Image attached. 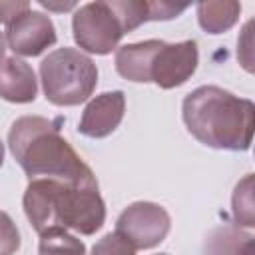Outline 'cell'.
<instances>
[{
    "label": "cell",
    "mask_w": 255,
    "mask_h": 255,
    "mask_svg": "<svg viewBox=\"0 0 255 255\" xmlns=\"http://www.w3.org/2000/svg\"><path fill=\"white\" fill-rule=\"evenodd\" d=\"M44 96L54 106H78L98 86V68L90 56L76 48H58L40 64Z\"/></svg>",
    "instance_id": "obj_4"
},
{
    "label": "cell",
    "mask_w": 255,
    "mask_h": 255,
    "mask_svg": "<svg viewBox=\"0 0 255 255\" xmlns=\"http://www.w3.org/2000/svg\"><path fill=\"white\" fill-rule=\"evenodd\" d=\"M135 251L137 249L126 237H122L118 231L104 235L92 247V255H135Z\"/></svg>",
    "instance_id": "obj_17"
},
{
    "label": "cell",
    "mask_w": 255,
    "mask_h": 255,
    "mask_svg": "<svg viewBox=\"0 0 255 255\" xmlns=\"http://www.w3.org/2000/svg\"><path fill=\"white\" fill-rule=\"evenodd\" d=\"M22 203L38 235L52 229H72L82 235H94L106 221V203L94 187L54 179H30Z\"/></svg>",
    "instance_id": "obj_3"
},
{
    "label": "cell",
    "mask_w": 255,
    "mask_h": 255,
    "mask_svg": "<svg viewBox=\"0 0 255 255\" xmlns=\"http://www.w3.org/2000/svg\"><path fill=\"white\" fill-rule=\"evenodd\" d=\"M76 44L96 56H106L118 48L124 32L120 18L110 2H88L80 6L72 18Z\"/></svg>",
    "instance_id": "obj_5"
},
{
    "label": "cell",
    "mask_w": 255,
    "mask_h": 255,
    "mask_svg": "<svg viewBox=\"0 0 255 255\" xmlns=\"http://www.w3.org/2000/svg\"><path fill=\"white\" fill-rule=\"evenodd\" d=\"M126 112V94L122 90L104 92L96 96L82 112L78 131L86 137H108L118 129Z\"/></svg>",
    "instance_id": "obj_9"
},
{
    "label": "cell",
    "mask_w": 255,
    "mask_h": 255,
    "mask_svg": "<svg viewBox=\"0 0 255 255\" xmlns=\"http://www.w3.org/2000/svg\"><path fill=\"white\" fill-rule=\"evenodd\" d=\"M4 54H6V38L0 32V64L4 62Z\"/></svg>",
    "instance_id": "obj_23"
},
{
    "label": "cell",
    "mask_w": 255,
    "mask_h": 255,
    "mask_svg": "<svg viewBox=\"0 0 255 255\" xmlns=\"http://www.w3.org/2000/svg\"><path fill=\"white\" fill-rule=\"evenodd\" d=\"M149 4V20H171L177 18L187 6L171 4V2H147Z\"/></svg>",
    "instance_id": "obj_19"
},
{
    "label": "cell",
    "mask_w": 255,
    "mask_h": 255,
    "mask_svg": "<svg viewBox=\"0 0 255 255\" xmlns=\"http://www.w3.org/2000/svg\"><path fill=\"white\" fill-rule=\"evenodd\" d=\"M110 4L120 18L126 34L149 20V4L145 0H112Z\"/></svg>",
    "instance_id": "obj_16"
},
{
    "label": "cell",
    "mask_w": 255,
    "mask_h": 255,
    "mask_svg": "<svg viewBox=\"0 0 255 255\" xmlns=\"http://www.w3.org/2000/svg\"><path fill=\"white\" fill-rule=\"evenodd\" d=\"M161 40H145L135 44H126L116 50V70L122 78L135 82V84H147L149 82V66L151 60L159 48Z\"/></svg>",
    "instance_id": "obj_11"
},
{
    "label": "cell",
    "mask_w": 255,
    "mask_h": 255,
    "mask_svg": "<svg viewBox=\"0 0 255 255\" xmlns=\"http://www.w3.org/2000/svg\"><path fill=\"white\" fill-rule=\"evenodd\" d=\"M20 249V231L6 211H0V255H14Z\"/></svg>",
    "instance_id": "obj_18"
},
{
    "label": "cell",
    "mask_w": 255,
    "mask_h": 255,
    "mask_svg": "<svg viewBox=\"0 0 255 255\" xmlns=\"http://www.w3.org/2000/svg\"><path fill=\"white\" fill-rule=\"evenodd\" d=\"M181 118L187 131L213 149L245 151L253 139L255 106L219 86H199L183 98Z\"/></svg>",
    "instance_id": "obj_2"
},
{
    "label": "cell",
    "mask_w": 255,
    "mask_h": 255,
    "mask_svg": "<svg viewBox=\"0 0 255 255\" xmlns=\"http://www.w3.org/2000/svg\"><path fill=\"white\" fill-rule=\"evenodd\" d=\"M40 255H86L84 243L66 229H52L40 235Z\"/></svg>",
    "instance_id": "obj_15"
},
{
    "label": "cell",
    "mask_w": 255,
    "mask_h": 255,
    "mask_svg": "<svg viewBox=\"0 0 255 255\" xmlns=\"http://www.w3.org/2000/svg\"><path fill=\"white\" fill-rule=\"evenodd\" d=\"M8 145L30 179H54L98 189L94 171L60 133L58 122L42 116H22L8 131Z\"/></svg>",
    "instance_id": "obj_1"
},
{
    "label": "cell",
    "mask_w": 255,
    "mask_h": 255,
    "mask_svg": "<svg viewBox=\"0 0 255 255\" xmlns=\"http://www.w3.org/2000/svg\"><path fill=\"white\" fill-rule=\"evenodd\" d=\"M40 6H44V8H48V10H58V12H64V10H72L76 4L74 2H66V4H56V2H40Z\"/></svg>",
    "instance_id": "obj_22"
},
{
    "label": "cell",
    "mask_w": 255,
    "mask_h": 255,
    "mask_svg": "<svg viewBox=\"0 0 255 255\" xmlns=\"http://www.w3.org/2000/svg\"><path fill=\"white\" fill-rule=\"evenodd\" d=\"M38 96V80L22 58H4L0 64V98L12 104H30Z\"/></svg>",
    "instance_id": "obj_10"
},
{
    "label": "cell",
    "mask_w": 255,
    "mask_h": 255,
    "mask_svg": "<svg viewBox=\"0 0 255 255\" xmlns=\"http://www.w3.org/2000/svg\"><path fill=\"white\" fill-rule=\"evenodd\" d=\"M56 42V26L50 16L26 10L6 26V44L18 56H40Z\"/></svg>",
    "instance_id": "obj_8"
},
{
    "label": "cell",
    "mask_w": 255,
    "mask_h": 255,
    "mask_svg": "<svg viewBox=\"0 0 255 255\" xmlns=\"http://www.w3.org/2000/svg\"><path fill=\"white\" fill-rule=\"evenodd\" d=\"M169 229L171 217L167 209L153 201H135L128 205L116 221V231L135 249H151L159 245Z\"/></svg>",
    "instance_id": "obj_6"
},
{
    "label": "cell",
    "mask_w": 255,
    "mask_h": 255,
    "mask_svg": "<svg viewBox=\"0 0 255 255\" xmlns=\"http://www.w3.org/2000/svg\"><path fill=\"white\" fill-rule=\"evenodd\" d=\"M251 26L253 22H247L243 28V36L237 40V58L241 60L243 68L247 72L253 70V56H251Z\"/></svg>",
    "instance_id": "obj_20"
},
{
    "label": "cell",
    "mask_w": 255,
    "mask_h": 255,
    "mask_svg": "<svg viewBox=\"0 0 255 255\" xmlns=\"http://www.w3.org/2000/svg\"><path fill=\"white\" fill-rule=\"evenodd\" d=\"M26 10H30V2L26 0H0V22L8 26Z\"/></svg>",
    "instance_id": "obj_21"
},
{
    "label": "cell",
    "mask_w": 255,
    "mask_h": 255,
    "mask_svg": "<svg viewBox=\"0 0 255 255\" xmlns=\"http://www.w3.org/2000/svg\"><path fill=\"white\" fill-rule=\"evenodd\" d=\"M231 211L237 227H253L255 225V201H253V173H247L233 191Z\"/></svg>",
    "instance_id": "obj_14"
},
{
    "label": "cell",
    "mask_w": 255,
    "mask_h": 255,
    "mask_svg": "<svg viewBox=\"0 0 255 255\" xmlns=\"http://www.w3.org/2000/svg\"><path fill=\"white\" fill-rule=\"evenodd\" d=\"M197 62L199 52L195 40H183L175 44H167L161 40L149 66V82H153L161 90L177 88L193 76V72L197 70Z\"/></svg>",
    "instance_id": "obj_7"
},
{
    "label": "cell",
    "mask_w": 255,
    "mask_h": 255,
    "mask_svg": "<svg viewBox=\"0 0 255 255\" xmlns=\"http://www.w3.org/2000/svg\"><path fill=\"white\" fill-rule=\"evenodd\" d=\"M205 255H253V235L237 225L217 227L205 241Z\"/></svg>",
    "instance_id": "obj_13"
},
{
    "label": "cell",
    "mask_w": 255,
    "mask_h": 255,
    "mask_svg": "<svg viewBox=\"0 0 255 255\" xmlns=\"http://www.w3.org/2000/svg\"><path fill=\"white\" fill-rule=\"evenodd\" d=\"M2 163H4V143L0 139V167H2Z\"/></svg>",
    "instance_id": "obj_24"
},
{
    "label": "cell",
    "mask_w": 255,
    "mask_h": 255,
    "mask_svg": "<svg viewBox=\"0 0 255 255\" xmlns=\"http://www.w3.org/2000/svg\"><path fill=\"white\" fill-rule=\"evenodd\" d=\"M241 4L235 0H213L197 4V22L207 34H223L239 20Z\"/></svg>",
    "instance_id": "obj_12"
}]
</instances>
